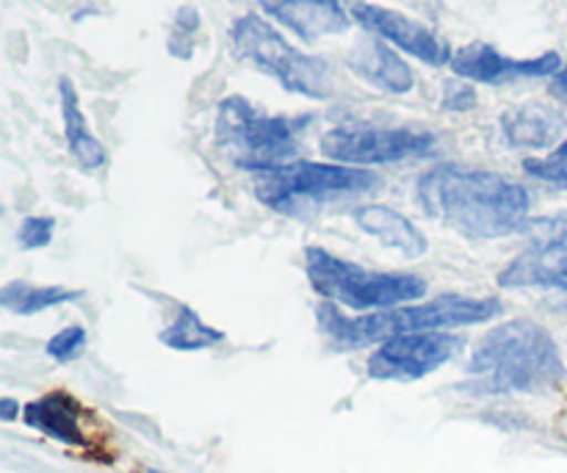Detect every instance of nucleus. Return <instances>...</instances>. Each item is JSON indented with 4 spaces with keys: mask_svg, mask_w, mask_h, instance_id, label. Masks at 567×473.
Returning a JSON list of instances; mask_svg holds the SVG:
<instances>
[{
    "mask_svg": "<svg viewBox=\"0 0 567 473\" xmlns=\"http://www.w3.org/2000/svg\"><path fill=\"white\" fill-rule=\"evenodd\" d=\"M419 199L432 219L468 238H504L526 225L532 199L520 183L496 172L437 166L419 181Z\"/></svg>",
    "mask_w": 567,
    "mask_h": 473,
    "instance_id": "nucleus-1",
    "label": "nucleus"
},
{
    "mask_svg": "<svg viewBox=\"0 0 567 473\" xmlns=\"http://www.w3.org/2000/svg\"><path fill=\"white\" fill-rule=\"evenodd\" d=\"M468 374L482 393H532L559 385L565 363L546 327L515 319L482 338L468 360Z\"/></svg>",
    "mask_w": 567,
    "mask_h": 473,
    "instance_id": "nucleus-2",
    "label": "nucleus"
},
{
    "mask_svg": "<svg viewBox=\"0 0 567 473\" xmlns=\"http://www.w3.org/2000/svg\"><path fill=\"white\" fill-rule=\"evenodd\" d=\"M498 313H502L498 299H474L460 297V294H446V297H437L424 305H413V308L377 310V313L354 316V319L336 310V305H321L319 330L332 349L352 352V349L385 343L391 338L413 336V332L482 325V321L496 319Z\"/></svg>",
    "mask_w": 567,
    "mask_h": 473,
    "instance_id": "nucleus-3",
    "label": "nucleus"
},
{
    "mask_svg": "<svg viewBox=\"0 0 567 473\" xmlns=\"http://www.w3.org/2000/svg\"><path fill=\"white\" fill-rule=\"evenodd\" d=\"M302 125L305 120L266 114L233 94L216 111V144L233 164L258 175L297 161V133Z\"/></svg>",
    "mask_w": 567,
    "mask_h": 473,
    "instance_id": "nucleus-4",
    "label": "nucleus"
},
{
    "mask_svg": "<svg viewBox=\"0 0 567 473\" xmlns=\"http://www.w3.org/2000/svg\"><path fill=\"white\" fill-rule=\"evenodd\" d=\"M305 271L316 294L349 310H391L426 294V282L399 271H371L321 247H308Z\"/></svg>",
    "mask_w": 567,
    "mask_h": 473,
    "instance_id": "nucleus-5",
    "label": "nucleus"
},
{
    "mask_svg": "<svg viewBox=\"0 0 567 473\" xmlns=\"http://www.w3.org/2000/svg\"><path fill=\"white\" fill-rule=\"evenodd\" d=\"M380 186L374 172L347 164L293 161L280 169L258 172L252 181L255 197L277 214L297 216L308 205L341 203Z\"/></svg>",
    "mask_w": 567,
    "mask_h": 473,
    "instance_id": "nucleus-6",
    "label": "nucleus"
},
{
    "mask_svg": "<svg viewBox=\"0 0 567 473\" xmlns=\"http://www.w3.org/2000/svg\"><path fill=\"white\" fill-rule=\"evenodd\" d=\"M230 37L233 48L244 61L280 81V86L288 92L313 100H324L332 94V72L327 61L288 44L286 37L266 20H260L258 14L238 17Z\"/></svg>",
    "mask_w": 567,
    "mask_h": 473,
    "instance_id": "nucleus-7",
    "label": "nucleus"
},
{
    "mask_svg": "<svg viewBox=\"0 0 567 473\" xmlns=\"http://www.w3.org/2000/svg\"><path fill=\"white\" fill-rule=\"evenodd\" d=\"M321 153L332 164L371 166L393 164V161L424 158L435 150V136L419 131H399V127L374 125H343L332 127L321 136Z\"/></svg>",
    "mask_w": 567,
    "mask_h": 473,
    "instance_id": "nucleus-8",
    "label": "nucleus"
},
{
    "mask_svg": "<svg viewBox=\"0 0 567 473\" xmlns=\"http://www.w3.org/2000/svg\"><path fill=\"white\" fill-rule=\"evenodd\" d=\"M463 341L446 332H413L380 343L369 358V377L382 382H413L446 366Z\"/></svg>",
    "mask_w": 567,
    "mask_h": 473,
    "instance_id": "nucleus-9",
    "label": "nucleus"
},
{
    "mask_svg": "<svg viewBox=\"0 0 567 473\" xmlns=\"http://www.w3.org/2000/svg\"><path fill=\"white\" fill-rule=\"evenodd\" d=\"M352 17L360 22L363 28H369L371 33H377L385 42L396 44L399 50L404 53L415 55L424 64L430 66H443L452 64V50L449 44L443 42L437 33H432L430 28L421 25V22L410 20L408 14L402 11L385 9V6H374V3H358L352 9Z\"/></svg>",
    "mask_w": 567,
    "mask_h": 473,
    "instance_id": "nucleus-10",
    "label": "nucleus"
},
{
    "mask_svg": "<svg viewBox=\"0 0 567 473\" xmlns=\"http://www.w3.org/2000/svg\"><path fill=\"white\" fill-rule=\"evenodd\" d=\"M452 70L465 81L504 83L515 78H548L563 70L559 53H543L537 59H507L487 42H471L452 55Z\"/></svg>",
    "mask_w": 567,
    "mask_h": 473,
    "instance_id": "nucleus-11",
    "label": "nucleus"
},
{
    "mask_svg": "<svg viewBox=\"0 0 567 473\" xmlns=\"http://www.w3.org/2000/svg\"><path fill=\"white\" fill-rule=\"evenodd\" d=\"M498 282L504 288H557L567 297V241L563 227L509 260L507 269L498 275Z\"/></svg>",
    "mask_w": 567,
    "mask_h": 473,
    "instance_id": "nucleus-12",
    "label": "nucleus"
},
{
    "mask_svg": "<svg viewBox=\"0 0 567 473\" xmlns=\"http://www.w3.org/2000/svg\"><path fill=\"white\" fill-rule=\"evenodd\" d=\"M260 9L305 42L349 31V14L341 0H258Z\"/></svg>",
    "mask_w": 567,
    "mask_h": 473,
    "instance_id": "nucleus-13",
    "label": "nucleus"
},
{
    "mask_svg": "<svg viewBox=\"0 0 567 473\" xmlns=\"http://www.w3.org/2000/svg\"><path fill=\"white\" fill-rule=\"evenodd\" d=\"M349 70L363 78L371 86L391 94H408L413 89V70L399 59L396 50L388 48L380 37H365L349 50L347 55Z\"/></svg>",
    "mask_w": 567,
    "mask_h": 473,
    "instance_id": "nucleus-14",
    "label": "nucleus"
},
{
    "mask_svg": "<svg viewBox=\"0 0 567 473\" xmlns=\"http://www.w3.org/2000/svg\"><path fill=\"white\" fill-rule=\"evenodd\" d=\"M352 219L360 230L377 238L382 247L393 249V253H402L404 258L415 260L426 253L424 233L408 216L388 208V205H363V208L354 210Z\"/></svg>",
    "mask_w": 567,
    "mask_h": 473,
    "instance_id": "nucleus-15",
    "label": "nucleus"
},
{
    "mask_svg": "<svg viewBox=\"0 0 567 473\" xmlns=\"http://www.w3.org/2000/svg\"><path fill=\"white\" fill-rule=\"evenodd\" d=\"M25 424L42 435L70 443V446L86 443L81 430V408L70 393H48V397L25 404Z\"/></svg>",
    "mask_w": 567,
    "mask_h": 473,
    "instance_id": "nucleus-16",
    "label": "nucleus"
},
{
    "mask_svg": "<svg viewBox=\"0 0 567 473\" xmlns=\"http://www.w3.org/2000/svg\"><path fill=\"white\" fill-rule=\"evenodd\" d=\"M504 136L513 147H548L563 136L565 120L554 109L540 103L520 105L502 116Z\"/></svg>",
    "mask_w": 567,
    "mask_h": 473,
    "instance_id": "nucleus-17",
    "label": "nucleus"
},
{
    "mask_svg": "<svg viewBox=\"0 0 567 473\" xmlns=\"http://www.w3.org/2000/svg\"><path fill=\"white\" fill-rule=\"evenodd\" d=\"M59 97L66 147H70V153L75 155L83 169H97V166L105 164V147L89 133L86 116H83L81 103H78V92L70 78H61L59 81Z\"/></svg>",
    "mask_w": 567,
    "mask_h": 473,
    "instance_id": "nucleus-18",
    "label": "nucleus"
},
{
    "mask_svg": "<svg viewBox=\"0 0 567 473\" xmlns=\"http://www.w3.org/2000/svg\"><path fill=\"white\" fill-rule=\"evenodd\" d=\"M83 291L78 288H64V286H28V282H9L0 294V302L6 310L17 316H33L42 313V310L55 308V305L75 302L81 299Z\"/></svg>",
    "mask_w": 567,
    "mask_h": 473,
    "instance_id": "nucleus-19",
    "label": "nucleus"
},
{
    "mask_svg": "<svg viewBox=\"0 0 567 473\" xmlns=\"http://www.w3.org/2000/svg\"><path fill=\"white\" fill-rule=\"evenodd\" d=\"M221 341H225V332L205 325V321L199 319L192 308H186V305L177 310V319L161 332V343L175 349V352H199V349L216 347V343Z\"/></svg>",
    "mask_w": 567,
    "mask_h": 473,
    "instance_id": "nucleus-20",
    "label": "nucleus"
},
{
    "mask_svg": "<svg viewBox=\"0 0 567 473\" xmlns=\"http://www.w3.org/2000/svg\"><path fill=\"white\" fill-rule=\"evenodd\" d=\"M524 169L529 175L540 177L546 183H557V186H567V138L554 150L546 158H529L524 161Z\"/></svg>",
    "mask_w": 567,
    "mask_h": 473,
    "instance_id": "nucleus-21",
    "label": "nucleus"
},
{
    "mask_svg": "<svg viewBox=\"0 0 567 473\" xmlns=\"http://www.w3.org/2000/svg\"><path fill=\"white\" fill-rule=\"evenodd\" d=\"M83 347H86V330L81 325H72L50 338L48 354L53 360H59V363H66V360H75L83 352Z\"/></svg>",
    "mask_w": 567,
    "mask_h": 473,
    "instance_id": "nucleus-22",
    "label": "nucleus"
},
{
    "mask_svg": "<svg viewBox=\"0 0 567 473\" xmlns=\"http://www.w3.org/2000/svg\"><path fill=\"white\" fill-rule=\"evenodd\" d=\"M53 219L50 216H28L20 225V247L22 249H39L48 247L53 238Z\"/></svg>",
    "mask_w": 567,
    "mask_h": 473,
    "instance_id": "nucleus-23",
    "label": "nucleus"
},
{
    "mask_svg": "<svg viewBox=\"0 0 567 473\" xmlns=\"http://www.w3.org/2000/svg\"><path fill=\"white\" fill-rule=\"evenodd\" d=\"M441 103L446 111H468L476 105V92L468 83H446Z\"/></svg>",
    "mask_w": 567,
    "mask_h": 473,
    "instance_id": "nucleus-24",
    "label": "nucleus"
},
{
    "mask_svg": "<svg viewBox=\"0 0 567 473\" xmlns=\"http://www.w3.org/2000/svg\"><path fill=\"white\" fill-rule=\"evenodd\" d=\"M551 92L557 94L559 100H565V103H567V66H563V70H559L557 75H554Z\"/></svg>",
    "mask_w": 567,
    "mask_h": 473,
    "instance_id": "nucleus-25",
    "label": "nucleus"
},
{
    "mask_svg": "<svg viewBox=\"0 0 567 473\" xmlns=\"http://www.w3.org/2000/svg\"><path fill=\"white\" fill-rule=\"evenodd\" d=\"M0 413H3V421H14L17 413H20V404H17L14 399H3V402H0Z\"/></svg>",
    "mask_w": 567,
    "mask_h": 473,
    "instance_id": "nucleus-26",
    "label": "nucleus"
},
{
    "mask_svg": "<svg viewBox=\"0 0 567 473\" xmlns=\"http://www.w3.org/2000/svg\"><path fill=\"white\" fill-rule=\"evenodd\" d=\"M150 473H164V471H150Z\"/></svg>",
    "mask_w": 567,
    "mask_h": 473,
    "instance_id": "nucleus-27",
    "label": "nucleus"
}]
</instances>
